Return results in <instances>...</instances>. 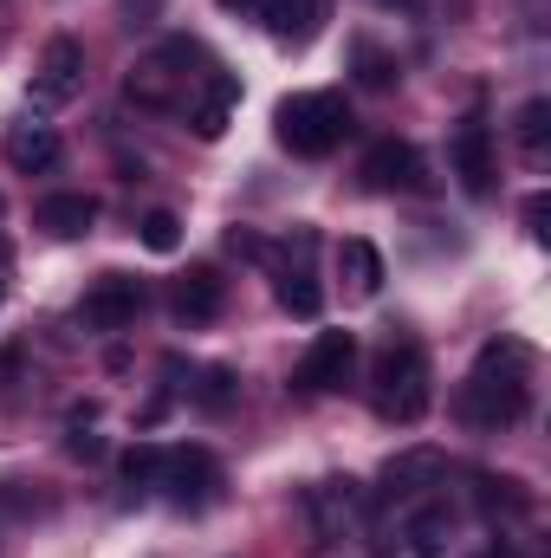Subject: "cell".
<instances>
[{
    "instance_id": "cell-4",
    "label": "cell",
    "mask_w": 551,
    "mask_h": 558,
    "mask_svg": "<svg viewBox=\"0 0 551 558\" xmlns=\"http://www.w3.org/2000/svg\"><path fill=\"white\" fill-rule=\"evenodd\" d=\"M273 137L292 156H331L338 143L351 137V105L338 92H292L273 111Z\"/></svg>"
},
{
    "instance_id": "cell-27",
    "label": "cell",
    "mask_w": 551,
    "mask_h": 558,
    "mask_svg": "<svg viewBox=\"0 0 551 558\" xmlns=\"http://www.w3.org/2000/svg\"><path fill=\"white\" fill-rule=\"evenodd\" d=\"M215 7H221V13H234V20H267V7H273V0H215Z\"/></svg>"
},
{
    "instance_id": "cell-26",
    "label": "cell",
    "mask_w": 551,
    "mask_h": 558,
    "mask_svg": "<svg viewBox=\"0 0 551 558\" xmlns=\"http://www.w3.org/2000/svg\"><path fill=\"white\" fill-rule=\"evenodd\" d=\"M228 254H234V260H260V267L273 260V247H267L254 228H228Z\"/></svg>"
},
{
    "instance_id": "cell-21",
    "label": "cell",
    "mask_w": 551,
    "mask_h": 558,
    "mask_svg": "<svg viewBox=\"0 0 551 558\" xmlns=\"http://www.w3.org/2000/svg\"><path fill=\"white\" fill-rule=\"evenodd\" d=\"M351 65H357V85L364 92H390L403 72H396V59L377 46V39H351Z\"/></svg>"
},
{
    "instance_id": "cell-25",
    "label": "cell",
    "mask_w": 551,
    "mask_h": 558,
    "mask_svg": "<svg viewBox=\"0 0 551 558\" xmlns=\"http://www.w3.org/2000/svg\"><path fill=\"white\" fill-rule=\"evenodd\" d=\"M195 403H201L208 416H221V410L234 403V371H221V364H215V371H201V384H195Z\"/></svg>"
},
{
    "instance_id": "cell-20",
    "label": "cell",
    "mask_w": 551,
    "mask_h": 558,
    "mask_svg": "<svg viewBox=\"0 0 551 558\" xmlns=\"http://www.w3.org/2000/svg\"><path fill=\"white\" fill-rule=\"evenodd\" d=\"M474 507H480L487 520H500V513H526L532 494H526L519 481H506V474H474Z\"/></svg>"
},
{
    "instance_id": "cell-17",
    "label": "cell",
    "mask_w": 551,
    "mask_h": 558,
    "mask_svg": "<svg viewBox=\"0 0 551 558\" xmlns=\"http://www.w3.org/2000/svg\"><path fill=\"white\" fill-rule=\"evenodd\" d=\"M338 279H344V299H377L383 292V254L370 241H344L338 247Z\"/></svg>"
},
{
    "instance_id": "cell-6",
    "label": "cell",
    "mask_w": 551,
    "mask_h": 558,
    "mask_svg": "<svg viewBox=\"0 0 551 558\" xmlns=\"http://www.w3.org/2000/svg\"><path fill=\"white\" fill-rule=\"evenodd\" d=\"M137 312H143V279L131 274H98L91 292L78 299L85 331H124V325H137Z\"/></svg>"
},
{
    "instance_id": "cell-15",
    "label": "cell",
    "mask_w": 551,
    "mask_h": 558,
    "mask_svg": "<svg viewBox=\"0 0 551 558\" xmlns=\"http://www.w3.org/2000/svg\"><path fill=\"white\" fill-rule=\"evenodd\" d=\"M7 162H13L20 175H46V169L59 162V131L39 124V118L13 124V131H7Z\"/></svg>"
},
{
    "instance_id": "cell-5",
    "label": "cell",
    "mask_w": 551,
    "mask_h": 558,
    "mask_svg": "<svg viewBox=\"0 0 551 558\" xmlns=\"http://www.w3.org/2000/svg\"><path fill=\"white\" fill-rule=\"evenodd\" d=\"M351 371H357V338H351V331H318L311 351L298 357L292 384H298L305 397H325V390H344Z\"/></svg>"
},
{
    "instance_id": "cell-31",
    "label": "cell",
    "mask_w": 551,
    "mask_h": 558,
    "mask_svg": "<svg viewBox=\"0 0 551 558\" xmlns=\"http://www.w3.org/2000/svg\"><path fill=\"white\" fill-rule=\"evenodd\" d=\"M480 558H513V546H500V539H493V546H487Z\"/></svg>"
},
{
    "instance_id": "cell-9",
    "label": "cell",
    "mask_w": 551,
    "mask_h": 558,
    "mask_svg": "<svg viewBox=\"0 0 551 558\" xmlns=\"http://www.w3.org/2000/svg\"><path fill=\"white\" fill-rule=\"evenodd\" d=\"M441 481H448V454H441V448H403V454L383 461L377 500H421V494L441 487Z\"/></svg>"
},
{
    "instance_id": "cell-18",
    "label": "cell",
    "mask_w": 551,
    "mask_h": 558,
    "mask_svg": "<svg viewBox=\"0 0 551 558\" xmlns=\"http://www.w3.org/2000/svg\"><path fill=\"white\" fill-rule=\"evenodd\" d=\"M91 221H98V202L91 195H46L39 202V228L52 241H78V234H91Z\"/></svg>"
},
{
    "instance_id": "cell-19",
    "label": "cell",
    "mask_w": 551,
    "mask_h": 558,
    "mask_svg": "<svg viewBox=\"0 0 551 558\" xmlns=\"http://www.w3.org/2000/svg\"><path fill=\"white\" fill-rule=\"evenodd\" d=\"M403 539H409L415 558H441V553H448V539H454V513H448V500L415 507L409 526H403Z\"/></svg>"
},
{
    "instance_id": "cell-28",
    "label": "cell",
    "mask_w": 551,
    "mask_h": 558,
    "mask_svg": "<svg viewBox=\"0 0 551 558\" xmlns=\"http://www.w3.org/2000/svg\"><path fill=\"white\" fill-rule=\"evenodd\" d=\"M526 228H532V241H546V195L526 202Z\"/></svg>"
},
{
    "instance_id": "cell-32",
    "label": "cell",
    "mask_w": 551,
    "mask_h": 558,
    "mask_svg": "<svg viewBox=\"0 0 551 558\" xmlns=\"http://www.w3.org/2000/svg\"><path fill=\"white\" fill-rule=\"evenodd\" d=\"M390 7H403V13H421V7H428V0H390Z\"/></svg>"
},
{
    "instance_id": "cell-3",
    "label": "cell",
    "mask_w": 551,
    "mask_h": 558,
    "mask_svg": "<svg viewBox=\"0 0 551 558\" xmlns=\"http://www.w3.org/2000/svg\"><path fill=\"white\" fill-rule=\"evenodd\" d=\"M370 410L383 422H421L428 416V357L415 338H390L370 364Z\"/></svg>"
},
{
    "instance_id": "cell-16",
    "label": "cell",
    "mask_w": 551,
    "mask_h": 558,
    "mask_svg": "<svg viewBox=\"0 0 551 558\" xmlns=\"http://www.w3.org/2000/svg\"><path fill=\"white\" fill-rule=\"evenodd\" d=\"M325 13H331V0H273L260 26H267L273 39H285V46H311L318 26H325Z\"/></svg>"
},
{
    "instance_id": "cell-33",
    "label": "cell",
    "mask_w": 551,
    "mask_h": 558,
    "mask_svg": "<svg viewBox=\"0 0 551 558\" xmlns=\"http://www.w3.org/2000/svg\"><path fill=\"white\" fill-rule=\"evenodd\" d=\"M0 299H7V267H0Z\"/></svg>"
},
{
    "instance_id": "cell-23",
    "label": "cell",
    "mask_w": 551,
    "mask_h": 558,
    "mask_svg": "<svg viewBox=\"0 0 551 558\" xmlns=\"http://www.w3.org/2000/svg\"><path fill=\"white\" fill-rule=\"evenodd\" d=\"M162 454H169V448H156V441H137V448H124L118 474H124L131 487H156V481H162Z\"/></svg>"
},
{
    "instance_id": "cell-30",
    "label": "cell",
    "mask_w": 551,
    "mask_h": 558,
    "mask_svg": "<svg viewBox=\"0 0 551 558\" xmlns=\"http://www.w3.org/2000/svg\"><path fill=\"white\" fill-rule=\"evenodd\" d=\"M156 7H162V0H124V13H131V26H149V20H156Z\"/></svg>"
},
{
    "instance_id": "cell-7",
    "label": "cell",
    "mask_w": 551,
    "mask_h": 558,
    "mask_svg": "<svg viewBox=\"0 0 551 558\" xmlns=\"http://www.w3.org/2000/svg\"><path fill=\"white\" fill-rule=\"evenodd\" d=\"M78 85H85V46L59 33V39L39 52V72H33V105H39V111H59V105H72V98H78Z\"/></svg>"
},
{
    "instance_id": "cell-29",
    "label": "cell",
    "mask_w": 551,
    "mask_h": 558,
    "mask_svg": "<svg viewBox=\"0 0 551 558\" xmlns=\"http://www.w3.org/2000/svg\"><path fill=\"white\" fill-rule=\"evenodd\" d=\"M65 448H72V454H78V461H98V454H105V441H98V435H72V441H65Z\"/></svg>"
},
{
    "instance_id": "cell-12",
    "label": "cell",
    "mask_w": 551,
    "mask_h": 558,
    "mask_svg": "<svg viewBox=\"0 0 551 558\" xmlns=\"http://www.w3.org/2000/svg\"><path fill=\"white\" fill-rule=\"evenodd\" d=\"M448 156H454V175H461L467 195H493L500 162H493V131H487V118H461V124H454V143H448Z\"/></svg>"
},
{
    "instance_id": "cell-22",
    "label": "cell",
    "mask_w": 551,
    "mask_h": 558,
    "mask_svg": "<svg viewBox=\"0 0 551 558\" xmlns=\"http://www.w3.org/2000/svg\"><path fill=\"white\" fill-rule=\"evenodd\" d=\"M513 131H519V149H526L532 162H546V143H551V105H546V98H532V105L519 111V124H513Z\"/></svg>"
},
{
    "instance_id": "cell-10",
    "label": "cell",
    "mask_w": 551,
    "mask_h": 558,
    "mask_svg": "<svg viewBox=\"0 0 551 558\" xmlns=\"http://www.w3.org/2000/svg\"><path fill=\"white\" fill-rule=\"evenodd\" d=\"M364 182H370L377 195H415V189H428V162H421L415 143L383 137L370 156H364Z\"/></svg>"
},
{
    "instance_id": "cell-1",
    "label": "cell",
    "mask_w": 551,
    "mask_h": 558,
    "mask_svg": "<svg viewBox=\"0 0 551 558\" xmlns=\"http://www.w3.org/2000/svg\"><path fill=\"white\" fill-rule=\"evenodd\" d=\"M526 410H532V351L519 338H500V344L480 351L474 377L461 384V416H467V428L500 435V428H513Z\"/></svg>"
},
{
    "instance_id": "cell-2",
    "label": "cell",
    "mask_w": 551,
    "mask_h": 558,
    "mask_svg": "<svg viewBox=\"0 0 551 558\" xmlns=\"http://www.w3.org/2000/svg\"><path fill=\"white\" fill-rule=\"evenodd\" d=\"M208 72H215V59H208L201 39H162L143 65H131L124 92H131V105H143V111H182Z\"/></svg>"
},
{
    "instance_id": "cell-11",
    "label": "cell",
    "mask_w": 551,
    "mask_h": 558,
    "mask_svg": "<svg viewBox=\"0 0 551 558\" xmlns=\"http://www.w3.org/2000/svg\"><path fill=\"white\" fill-rule=\"evenodd\" d=\"M162 487H169V500L175 507H208L215 500V487H221V468H215V454L208 448H169L162 454Z\"/></svg>"
},
{
    "instance_id": "cell-8",
    "label": "cell",
    "mask_w": 551,
    "mask_h": 558,
    "mask_svg": "<svg viewBox=\"0 0 551 558\" xmlns=\"http://www.w3.org/2000/svg\"><path fill=\"white\" fill-rule=\"evenodd\" d=\"M305 513H311L318 539H344V533H357V526L370 520V494H364L357 481H318V487L305 494Z\"/></svg>"
},
{
    "instance_id": "cell-34",
    "label": "cell",
    "mask_w": 551,
    "mask_h": 558,
    "mask_svg": "<svg viewBox=\"0 0 551 558\" xmlns=\"http://www.w3.org/2000/svg\"><path fill=\"white\" fill-rule=\"evenodd\" d=\"M0 215H7V202H0Z\"/></svg>"
},
{
    "instance_id": "cell-13",
    "label": "cell",
    "mask_w": 551,
    "mask_h": 558,
    "mask_svg": "<svg viewBox=\"0 0 551 558\" xmlns=\"http://www.w3.org/2000/svg\"><path fill=\"white\" fill-rule=\"evenodd\" d=\"M234 105H241V78L215 65V72H208V78L195 85V98H188L182 111H188L195 137H201V143H215V137H228V124H234Z\"/></svg>"
},
{
    "instance_id": "cell-14",
    "label": "cell",
    "mask_w": 551,
    "mask_h": 558,
    "mask_svg": "<svg viewBox=\"0 0 551 558\" xmlns=\"http://www.w3.org/2000/svg\"><path fill=\"white\" fill-rule=\"evenodd\" d=\"M169 305H175V318H182V325H215V318H221V305H228V279L215 274V267H188V274L175 279Z\"/></svg>"
},
{
    "instance_id": "cell-24",
    "label": "cell",
    "mask_w": 551,
    "mask_h": 558,
    "mask_svg": "<svg viewBox=\"0 0 551 558\" xmlns=\"http://www.w3.org/2000/svg\"><path fill=\"white\" fill-rule=\"evenodd\" d=\"M137 234H143V247H149V254H175V247H182V221H175L169 208H149Z\"/></svg>"
}]
</instances>
